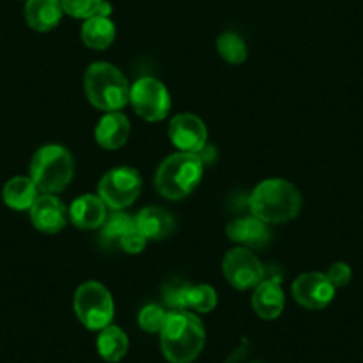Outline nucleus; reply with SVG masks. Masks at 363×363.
<instances>
[{"label": "nucleus", "instance_id": "nucleus-1", "mask_svg": "<svg viewBox=\"0 0 363 363\" xmlns=\"http://www.w3.org/2000/svg\"><path fill=\"white\" fill-rule=\"evenodd\" d=\"M160 349L169 363H193L205 347V326L189 310H171L160 330Z\"/></svg>", "mask_w": 363, "mask_h": 363}, {"label": "nucleus", "instance_id": "nucleus-2", "mask_svg": "<svg viewBox=\"0 0 363 363\" xmlns=\"http://www.w3.org/2000/svg\"><path fill=\"white\" fill-rule=\"evenodd\" d=\"M301 193L284 178L262 180L250 196V211L267 225L294 219L301 211Z\"/></svg>", "mask_w": 363, "mask_h": 363}, {"label": "nucleus", "instance_id": "nucleus-3", "mask_svg": "<svg viewBox=\"0 0 363 363\" xmlns=\"http://www.w3.org/2000/svg\"><path fill=\"white\" fill-rule=\"evenodd\" d=\"M205 164L200 153L177 152L166 157L157 167L155 189L166 200H182L189 196L203 178Z\"/></svg>", "mask_w": 363, "mask_h": 363}, {"label": "nucleus", "instance_id": "nucleus-4", "mask_svg": "<svg viewBox=\"0 0 363 363\" xmlns=\"http://www.w3.org/2000/svg\"><path fill=\"white\" fill-rule=\"evenodd\" d=\"M84 91L89 104L104 113H116L128 104L130 86L120 69L111 62H93L84 73Z\"/></svg>", "mask_w": 363, "mask_h": 363}, {"label": "nucleus", "instance_id": "nucleus-5", "mask_svg": "<svg viewBox=\"0 0 363 363\" xmlns=\"http://www.w3.org/2000/svg\"><path fill=\"white\" fill-rule=\"evenodd\" d=\"M75 162L61 145H45L30 160V174L41 194H59L72 184Z\"/></svg>", "mask_w": 363, "mask_h": 363}, {"label": "nucleus", "instance_id": "nucleus-6", "mask_svg": "<svg viewBox=\"0 0 363 363\" xmlns=\"http://www.w3.org/2000/svg\"><path fill=\"white\" fill-rule=\"evenodd\" d=\"M73 308L77 319L87 330L100 331L113 324L114 319V299L109 289L104 284L89 280L79 285L73 296Z\"/></svg>", "mask_w": 363, "mask_h": 363}, {"label": "nucleus", "instance_id": "nucleus-7", "mask_svg": "<svg viewBox=\"0 0 363 363\" xmlns=\"http://www.w3.org/2000/svg\"><path fill=\"white\" fill-rule=\"evenodd\" d=\"M128 102L135 114L148 123L166 120L171 109L169 91L153 77H141L132 84Z\"/></svg>", "mask_w": 363, "mask_h": 363}, {"label": "nucleus", "instance_id": "nucleus-8", "mask_svg": "<svg viewBox=\"0 0 363 363\" xmlns=\"http://www.w3.org/2000/svg\"><path fill=\"white\" fill-rule=\"evenodd\" d=\"M141 174L130 166H118L107 171L99 184V196L111 211L130 207L141 194Z\"/></svg>", "mask_w": 363, "mask_h": 363}, {"label": "nucleus", "instance_id": "nucleus-9", "mask_svg": "<svg viewBox=\"0 0 363 363\" xmlns=\"http://www.w3.org/2000/svg\"><path fill=\"white\" fill-rule=\"evenodd\" d=\"M223 274L233 289L250 291L265 280L262 262L251 250L237 246L230 250L223 258Z\"/></svg>", "mask_w": 363, "mask_h": 363}, {"label": "nucleus", "instance_id": "nucleus-10", "mask_svg": "<svg viewBox=\"0 0 363 363\" xmlns=\"http://www.w3.org/2000/svg\"><path fill=\"white\" fill-rule=\"evenodd\" d=\"M167 135L178 152L201 153L207 146L208 130L201 118L191 113H182L171 118Z\"/></svg>", "mask_w": 363, "mask_h": 363}, {"label": "nucleus", "instance_id": "nucleus-11", "mask_svg": "<svg viewBox=\"0 0 363 363\" xmlns=\"http://www.w3.org/2000/svg\"><path fill=\"white\" fill-rule=\"evenodd\" d=\"M292 298L306 310H323L333 301L335 291L324 272H305L292 284Z\"/></svg>", "mask_w": 363, "mask_h": 363}, {"label": "nucleus", "instance_id": "nucleus-12", "mask_svg": "<svg viewBox=\"0 0 363 363\" xmlns=\"http://www.w3.org/2000/svg\"><path fill=\"white\" fill-rule=\"evenodd\" d=\"M34 228L43 233H57L68 223V208L55 194H41L29 211Z\"/></svg>", "mask_w": 363, "mask_h": 363}, {"label": "nucleus", "instance_id": "nucleus-13", "mask_svg": "<svg viewBox=\"0 0 363 363\" xmlns=\"http://www.w3.org/2000/svg\"><path fill=\"white\" fill-rule=\"evenodd\" d=\"M99 194H82L75 198L68 208V219L79 230L102 228L109 211Z\"/></svg>", "mask_w": 363, "mask_h": 363}, {"label": "nucleus", "instance_id": "nucleus-14", "mask_svg": "<svg viewBox=\"0 0 363 363\" xmlns=\"http://www.w3.org/2000/svg\"><path fill=\"white\" fill-rule=\"evenodd\" d=\"M226 235L232 242L239 244V246L247 247V250H251V247L258 250V247L267 246V242L271 240V230H269L267 223L251 214L246 218L233 219L226 226Z\"/></svg>", "mask_w": 363, "mask_h": 363}, {"label": "nucleus", "instance_id": "nucleus-15", "mask_svg": "<svg viewBox=\"0 0 363 363\" xmlns=\"http://www.w3.org/2000/svg\"><path fill=\"white\" fill-rule=\"evenodd\" d=\"M130 138V121L123 113H106L95 127V141L104 150H120Z\"/></svg>", "mask_w": 363, "mask_h": 363}, {"label": "nucleus", "instance_id": "nucleus-16", "mask_svg": "<svg viewBox=\"0 0 363 363\" xmlns=\"http://www.w3.org/2000/svg\"><path fill=\"white\" fill-rule=\"evenodd\" d=\"M251 306L255 313L265 320L278 319L285 308L284 289L278 281L264 280L253 289L251 296Z\"/></svg>", "mask_w": 363, "mask_h": 363}, {"label": "nucleus", "instance_id": "nucleus-17", "mask_svg": "<svg viewBox=\"0 0 363 363\" xmlns=\"http://www.w3.org/2000/svg\"><path fill=\"white\" fill-rule=\"evenodd\" d=\"M134 221L146 240H162L174 230V218L160 207L143 208Z\"/></svg>", "mask_w": 363, "mask_h": 363}, {"label": "nucleus", "instance_id": "nucleus-18", "mask_svg": "<svg viewBox=\"0 0 363 363\" xmlns=\"http://www.w3.org/2000/svg\"><path fill=\"white\" fill-rule=\"evenodd\" d=\"M62 6L59 0H27L26 20L30 29L48 33L55 29L62 18Z\"/></svg>", "mask_w": 363, "mask_h": 363}, {"label": "nucleus", "instance_id": "nucleus-19", "mask_svg": "<svg viewBox=\"0 0 363 363\" xmlns=\"http://www.w3.org/2000/svg\"><path fill=\"white\" fill-rule=\"evenodd\" d=\"M40 196L36 184L30 177H15L8 182L2 191V198L4 203L13 211H30L34 201Z\"/></svg>", "mask_w": 363, "mask_h": 363}, {"label": "nucleus", "instance_id": "nucleus-20", "mask_svg": "<svg viewBox=\"0 0 363 363\" xmlns=\"http://www.w3.org/2000/svg\"><path fill=\"white\" fill-rule=\"evenodd\" d=\"M80 38L82 43L93 50H107L114 43L116 27L109 16H91L84 22Z\"/></svg>", "mask_w": 363, "mask_h": 363}, {"label": "nucleus", "instance_id": "nucleus-21", "mask_svg": "<svg viewBox=\"0 0 363 363\" xmlns=\"http://www.w3.org/2000/svg\"><path fill=\"white\" fill-rule=\"evenodd\" d=\"M96 349L106 362L118 363L128 352L127 333L121 328L109 324L104 330H100L99 338H96Z\"/></svg>", "mask_w": 363, "mask_h": 363}, {"label": "nucleus", "instance_id": "nucleus-22", "mask_svg": "<svg viewBox=\"0 0 363 363\" xmlns=\"http://www.w3.org/2000/svg\"><path fill=\"white\" fill-rule=\"evenodd\" d=\"M134 226L135 221L132 216L125 214L123 211H113L102 225V242L107 246H118Z\"/></svg>", "mask_w": 363, "mask_h": 363}, {"label": "nucleus", "instance_id": "nucleus-23", "mask_svg": "<svg viewBox=\"0 0 363 363\" xmlns=\"http://www.w3.org/2000/svg\"><path fill=\"white\" fill-rule=\"evenodd\" d=\"M218 306V292L207 284L187 285L186 310L194 313H208Z\"/></svg>", "mask_w": 363, "mask_h": 363}, {"label": "nucleus", "instance_id": "nucleus-24", "mask_svg": "<svg viewBox=\"0 0 363 363\" xmlns=\"http://www.w3.org/2000/svg\"><path fill=\"white\" fill-rule=\"evenodd\" d=\"M218 54L230 65H242L247 59V45L240 34L226 30L218 38Z\"/></svg>", "mask_w": 363, "mask_h": 363}, {"label": "nucleus", "instance_id": "nucleus-25", "mask_svg": "<svg viewBox=\"0 0 363 363\" xmlns=\"http://www.w3.org/2000/svg\"><path fill=\"white\" fill-rule=\"evenodd\" d=\"M62 11L73 18H91V16H111L113 8L106 0H59Z\"/></svg>", "mask_w": 363, "mask_h": 363}, {"label": "nucleus", "instance_id": "nucleus-26", "mask_svg": "<svg viewBox=\"0 0 363 363\" xmlns=\"http://www.w3.org/2000/svg\"><path fill=\"white\" fill-rule=\"evenodd\" d=\"M166 319L167 310H164L159 305H146L138 315L139 328L143 331H146V333H160Z\"/></svg>", "mask_w": 363, "mask_h": 363}, {"label": "nucleus", "instance_id": "nucleus-27", "mask_svg": "<svg viewBox=\"0 0 363 363\" xmlns=\"http://www.w3.org/2000/svg\"><path fill=\"white\" fill-rule=\"evenodd\" d=\"M326 277L333 284L335 289H342L345 285H349V281L352 278V271L349 267V264H345V262H335L328 269Z\"/></svg>", "mask_w": 363, "mask_h": 363}, {"label": "nucleus", "instance_id": "nucleus-28", "mask_svg": "<svg viewBox=\"0 0 363 363\" xmlns=\"http://www.w3.org/2000/svg\"><path fill=\"white\" fill-rule=\"evenodd\" d=\"M146 242H148V240H146V237L139 232L138 226H134V228H132L130 232H128L127 235L120 240L118 247H120V250H123L125 253H128V255H138L145 250Z\"/></svg>", "mask_w": 363, "mask_h": 363}]
</instances>
